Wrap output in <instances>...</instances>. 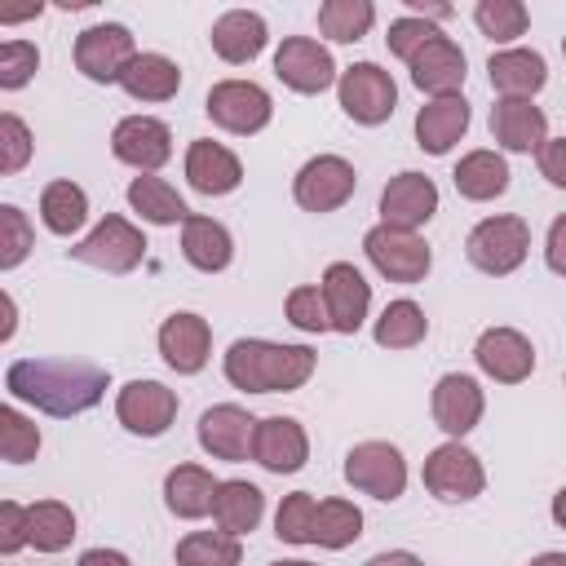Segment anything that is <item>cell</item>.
I'll return each mask as SVG.
<instances>
[{
  "label": "cell",
  "mask_w": 566,
  "mask_h": 566,
  "mask_svg": "<svg viewBox=\"0 0 566 566\" xmlns=\"http://www.w3.org/2000/svg\"><path fill=\"white\" fill-rule=\"evenodd\" d=\"M473 363L495 385H522L535 371V345L517 327H486L473 345Z\"/></svg>",
  "instance_id": "cell-18"
},
{
  "label": "cell",
  "mask_w": 566,
  "mask_h": 566,
  "mask_svg": "<svg viewBox=\"0 0 566 566\" xmlns=\"http://www.w3.org/2000/svg\"><path fill=\"white\" fill-rule=\"evenodd\" d=\"M336 102H340V111H345L354 124L376 128V124H385V119L394 115V106H398V84H394V75H389L385 66H376V62H354V66H345L340 80H336Z\"/></svg>",
  "instance_id": "cell-5"
},
{
  "label": "cell",
  "mask_w": 566,
  "mask_h": 566,
  "mask_svg": "<svg viewBox=\"0 0 566 566\" xmlns=\"http://www.w3.org/2000/svg\"><path fill=\"white\" fill-rule=\"evenodd\" d=\"M358 190V172L345 155H314L296 168L292 177V199L305 208V212H336L354 199Z\"/></svg>",
  "instance_id": "cell-7"
},
{
  "label": "cell",
  "mask_w": 566,
  "mask_h": 566,
  "mask_svg": "<svg viewBox=\"0 0 566 566\" xmlns=\"http://www.w3.org/2000/svg\"><path fill=\"white\" fill-rule=\"evenodd\" d=\"M486 75L500 97H535L548 84V62L535 49H495L486 57Z\"/></svg>",
  "instance_id": "cell-27"
},
{
  "label": "cell",
  "mask_w": 566,
  "mask_h": 566,
  "mask_svg": "<svg viewBox=\"0 0 566 566\" xmlns=\"http://www.w3.org/2000/svg\"><path fill=\"white\" fill-rule=\"evenodd\" d=\"M119 88L133 102H168L181 88V66L172 57H164V53H137L128 62V71L119 75Z\"/></svg>",
  "instance_id": "cell-33"
},
{
  "label": "cell",
  "mask_w": 566,
  "mask_h": 566,
  "mask_svg": "<svg viewBox=\"0 0 566 566\" xmlns=\"http://www.w3.org/2000/svg\"><path fill=\"white\" fill-rule=\"evenodd\" d=\"M35 66H40V49L31 40H4L0 44V88L4 93L22 88L35 75Z\"/></svg>",
  "instance_id": "cell-47"
},
{
  "label": "cell",
  "mask_w": 566,
  "mask_h": 566,
  "mask_svg": "<svg viewBox=\"0 0 566 566\" xmlns=\"http://www.w3.org/2000/svg\"><path fill=\"white\" fill-rule=\"evenodd\" d=\"M429 411H433V424H438L447 438L460 442L464 433L478 429V420H482V411H486V394H482V385H478L473 376L447 371V376H438V385H433Z\"/></svg>",
  "instance_id": "cell-17"
},
{
  "label": "cell",
  "mask_w": 566,
  "mask_h": 566,
  "mask_svg": "<svg viewBox=\"0 0 566 566\" xmlns=\"http://www.w3.org/2000/svg\"><path fill=\"white\" fill-rule=\"evenodd\" d=\"M544 261H548L553 274L566 279V212L553 217V226H548V234H544Z\"/></svg>",
  "instance_id": "cell-50"
},
{
  "label": "cell",
  "mask_w": 566,
  "mask_h": 566,
  "mask_svg": "<svg viewBox=\"0 0 566 566\" xmlns=\"http://www.w3.org/2000/svg\"><path fill=\"white\" fill-rule=\"evenodd\" d=\"M31 221L18 203H0V270H18L31 252Z\"/></svg>",
  "instance_id": "cell-43"
},
{
  "label": "cell",
  "mask_w": 566,
  "mask_h": 566,
  "mask_svg": "<svg viewBox=\"0 0 566 566\" xmlns=\"http://www.w3.org/2000/svg\"><path fill=\"white\" fill-rule=\"evenodd\" d=\"M464 133H469V102H464V93L429 97L416 111V146L424 155H447Z\"/></svg>",
  "instance_id": "cell-26"
},
{
  "label": "cell",
  "mask_w": 566,
  "mask_h": 566,
  "mask_svg": "<svg viewBox=\"0 0 566 566\" xmlns=\"http://www.w3.org/2000/svg\"><path fill=\"white\" fill-rule=\"evenodd\" d=\"M31 544V522H27V504L18 500H0V553L13 557Z\"/></svg>",
  "instance_id": "cell-48"
},
{
  "label": "cell",
  "mask_w": 566,
  "mask_h": 566,
  "mask_svg": "<svg viewBox=\"0 0 566 566\" xmlns=\"http://www.w3.org/2000/svg\"><path fill=\"white\" fill-rule=\"evenodd\" d=\"M252 460L265 469V473H296L305 469L310 460V433L301 420L292 416H265L256 424V442H252Z\"/></svg>",
  "instance_id": "cell-23"
},
{
  "label": "cell",
  "mask_w": 566,
  "mask_h": 566,
  "mask_svg": "<svg viewBox=\"0 0 566 566\" xmlns=\"http://www.w3.org/2000/svg\"><path fill=\"white\" fill-rule=\"evenodd\" d=\"M314 509H318V500L310 491L283 495L279 513H274V535L283 544H314Z\"/></svg>",
  "instance_id": "cell-41"
},
{
  "label": "cell",
  "mask_w": 566,
  "mask_h": 566,
  "mask_svg": "<svg viewBox=\"0 0 566 566\" xmlns=\"http://www.w3.org/2000/svg\"><path fill=\"white\" fill-rule=\"evenodd\" d=\"M562 53H566V35H562Z\"/></svg>",
  "instance_id": "cell-59"
},
{
  "label": "cell",
  "mask_w": 566,
  "mask_h": 566,
  "mask_svg": "<svg viewBox=\"0 0 566 566\" xmlns=\"http://www.w3.org/2000/svg\"><path fill=\"white\" fill-rule=\"evenodd\" d=\"M159 358L177 371V376H195L208 367L212 358V327L208 318L190 314V310H177L159 323Z\"/></svg>",
  "instance_id": "cell-19"
},
{
  "label": "cell",
  "mask_w": 566,
  "mask_h": 566,
  "mask_svg": "<svg viewBox=\"0 0 566 566\" xmlns=\"http://www.w3.org/2000/svg\"><path fill=\"white\" fill-rule=\"evenodd\" d=\"M243 544L226 531H190L177 539V566H239Z\"/></svg>",
  "instance_id": "cell-39"
},
{
  "label": "cell",
  "mask_w": 566,
  "mask_h": 566,
  "mask_svg": "<svg viewBox=\"0 0 566 566\" xmlns=\"http://www.w3.org/2000/svg\"><path fill=\"white\" fill-rule=\"evenodd\" d=\"M345 482L371 500H398L407 491V460L394 442H380V438H367L358 447H349L345 455Z\"/></svg>",
  "instance_id": "cell-8"
},
{
  "label": "cell",
  "mask_w": 566,
  "mask_h": 566,
  "mask_svg": "<svg viewBox=\"0 0 566 566\" xmlns=\"http://www.w3.org/2000/svg\"><path fill=\"white\" fill-rule=\"evenodd\" d=\"M283 314H287V323H292L296 332H332L327 301H323V292H318L314 283L292 287V292H287V301H283Z\"/></svg>",
  "instance_id": "cell-44"
},
{
  "label": "cell",
  "mask_w": 566,
  "mask_h": 566,
  "mask_svg": "<svg viewBox=\"0 0 566 566\" xmlns=\"http://www.w3.org/2000/svg\"><path fill=\"white\" fill-rule=\"evenodd\" d=\"M146 234L128 221V217H119V212H106L75 248H66L75 261H84V265H93V270H106V274H128V270H137L142 261H146Z\"/></svg>",
  "instance_id": "cell-4"
},
{
  "label": "cell",
  "mask_w": 566,
  "mask_h": 566,
  "mask_svg": "<svg viewBox=\"0 0 566 566\" xmlns=\"http://www.w3.org/2000/svg\"><path fill=\"white\" fill-rule=\"evenodd\" d=\"M177 389H168L164 380H128L115 394V420L137 433V438H159L168 433V424L177 420Z\"/></svg>",
  "instance_id": "cell-12"
},
{
  "label": "cell",
  "mask_w": 566,
  "mask_h": 566,
  "mask_svg": "<svg viewBox=\"0 0 566 566\" xmlns=\"http://www.w3.org/2000/svg\"><path fill=\"white\" fill-rule=\"evenodd\" d=\"M40 451V424L27 420L18 407H0V455L9 464H27Z\"/></svg>",
  "instance_id": "cell-42"
},
{
  "label": "cell",
  "mask_w": 566,
  "mask_h": 566,
  "mask_svg": "<svg viewBox=\"0 0 566 566\" xmlns=\"http://www.w3.org/2000/svg\"><path fill=\"white\" fill-rule=\"evenodd\" d=\"M203 111L217 128L234 137H252L274 119V102L256 80H217L203 97Z\"/></svg>",
  "instance_id": "cell-6"
},
{
  "label": "cell",
  "mask_w": 566,
  "mask_h": 566,
  "mask_svg": "<svg viewBox=\"0 0 566 566\" xmlns=\"http://www.w3.org/2000/svg\"><path fill=\"white\" fill-rule=\"evenodd\" d=\"M27 522H31V548L35 553H62L75 539V513L62 500L27 504Z\"/></svg>",
  "instance_id": "cell-36"
},
{
  "label": "cell",
  "mask_w": 566,
  "mask_h": 566,
  "mask_svg": "<svg viewBox=\"0 0 566 566\" xmlns=\"http://www.w3.org/2000/svg\"><path fill=\"white\" fill-rule=\"evenodd\" d=\"M111 371L88 358H18L4 371V389L44 416H80L106 398Z\"/></svg>",
  "instance_id": "cell-1"
},
{
  "label": "cell",
  "mask_w": 566,
  "mask_h": 566,
  "mask_svg": "<svg viewBox=\"0 0 566 566\" xmlns=\"http://www.w3.org/2000/svg\"><path fill=\"white\" fill-rule=\"evenodd\" d=\"M433 35H438V27H433V22H424V18H416V13H402V18H394V22H389L385 44H389V53H394V57L411 62V57H416Z\"/></svg>",
  "instance_id": "cell-46"
},
{
  "label": "cell",
  "mask_w": 566,
  "mask_h": 566,
  "mask_svg": "<svg viewBox=\"0 0 566 566\" xmlns=\"http://www.w3.org/2000/svg\"><path fill=\"white\" fill-rule=\"evenodd\" d=\"M256 416L239 402H217L199 416V447L212 455V460H226V464H243L252 460V442H256Z\"/></svg>",
  "instance_id": "cell-15"
},
{
  "label": "cell",
  "mask_w": 566,
  "mask_h": 566,
  "mask_svg": "<svg viewBox=\"0 0 566 566\" xmlns=\"http://www.w3.org/2000/svg\"><path fill=\"white\" fill-rule=\"evenodd\" d=\"M531 566H566V553H539L531 557Z\"/></svg>",
  "instance_id": "cell-57"
},
{
  "label": "cell",
  "mask_w": 566,
  "mask_h": 566,
  "mask_svg": "<svg viewBox=\"0 0 566 566\" xmlns=\"http://www.w3.org/2000/svg\"><path fill=\"white\" fill-rule=\"evenodd\" d=\"M367 566H424L416 553H407V548H385V553H376Z\"/></svg>",
  "instance_id": "cell-52"
},
{
  "label": "cell",
  "mask_w": 566,
  "mask_h": 566,
  "mask_svg": "<svg viewBox=\"0 0 566 566\" xmlns=\"http://www.w3.org/2000/svg\"><path fill=\"white\" fill-rule=\"evenodd\" d=\"M318 367V354L310 345H279L261 336H239L221 354V371L243 394H292L301 389Z\"/></svg>",
  "instance_id": "cell-2"
},
{
  "label": "cell",
  "mask_w": 566,
  "mask_h": 566,
  "mask_svg": "<svg viewBox=\"0 0 566 566\" xmlns=\"http://www.w3.org/2000/svg\"><path fill=\"white\" fill-rule=\"evenodd\" d=\"M31 150H35L31 128H27L13 111H4V115H0V172H4V177L22 172L27 159H31Z\"/></svg>",
  "instance_id": "cell-45"
},
{
  "label": "cell",
  "mask_w": 566,
  "mask_h": 566,
  "mask_svg": "<svg viewBox=\"0 0 566 566\" xmlns=\"http://www.w3.org/2000/svg\"><path fill=\"white\" fill-rule=\"evenodd\" d=\"M438 212V186L424 172H398L380 190V226L394 230H420Z\"/></svg>",
  "instance_id": "cell-20"
},
{
  "label": "cell",
  "mask_w": 566,
  "mask_h": 566,
  "mask_svg": "<svg viewBox=\"0 0 566 566\" xmlns=\"http://www.w3.org/2000/svg\"><path fill=\"white\" fill-rule=\"evenodd\" d=\"M274 75L292 88V93H323L340 80V66L332 62L327 44H318L314 35H287L274 49Z\"/></svg>",
  "instance_id": "cell-13"
},
{
  "label": "cell",
  "mask_w": 566,
  "mask_h": 566,
  "mask_svg": "<svg viewBox=\"0 0 566 566\" xmlns=\"http://www.w3.org/2000/svg\"><path fill=\"white\" fill-rule=\"evenodd\" d=\"M318 292L327 301V318H332V332L340 336H354L363 323H367V310H371V283L363 279V270L354 261H332L318 279Z\"/></svg>",
  "instance_id": "cell-16"
},
{
  "label": "cell",
  "mask_w": 566,
  "mask_h": 566,
  "mask_svg": "<svg viewBox=\"0 0 566 566\" xmlns=\"http://www.w3.org/2000/svg\"><path fill=\"white\" fill-rule=\"evenodd\" d=\"M40 221H44V230L49 234H57V239H71L84 221H88V195H84V186H75V181H49L44 190H40Z\"/></svg>",
  "instance_id": "cell-34"
},
{
  "label": "cell",
  "mask_w": 566,
  "mask_h": 566,
  "mask_svg": "<svg viewBox=\"0 0 566 566\" xmlns=\"http://www.w3.org/2000/svg\"><path fill=\"white\" fill-rule=\"evenodd\" d=\"M473 22H478V31H482L486 40L513 44L517 35H526L531 13H526L522 0H478V4H473Z\"/></svg>",
  "instance_id": "cell-40"
},
{
  "label": "cell",
  "mask_w": 566,
  "mask_h": 566,
  "mask_svg": "<svg viewBox=\"0 0 566 566\" xmlns=\"http://www.w3.org/2000/svg\"><path fill=\"white\" fill-rule=\"evenodd\" d=\"M128 208L146 226H186V217H190V208L177 195V186L164 181V177H155V172H137L128 181Z\"/></svg>",
  "instance_id": "cell-32"
},
{
  "label": "cell",
  "mask_w": 566,
  "mask_h": 566,
  "mask_svg": "<svg viewBox=\"0 0 566 566\" xmlns=\"http://www.w3.org/2000/svg\"><path fill=\"white\" fill-rule=\"evenodd\" d=\"M376 4L371 0H323L318 4V31L336 44H354L371 31Z\"/></svg>",
  "instance_id": "cell-38"
},
{
  "label": "cell",
  "mask_w": 566,
  "mask_h": 566,
  "mask_svg": "<svg viewBox=\"0 0 566 566\" xmlns=\"http://www.w3.org/2000/svg\"><path fill=\"white\" fill-rule=\"evenodd\" d=\"M75 566H133V562L119 548H84Z\"/></svg>",
  "instance_id": "cell-51"
},
{
  "label": "cell",
  "mask_w": 566,
  "mask_h": 566,
  "mask_svg": "<svg viewBox=\"0 0 566 566\" xmlns=\"http://www.w3.org/2000/svg\"><path fill=\"white\" fill-rule=\"evenodd\" d=\"M420 478H424V491L438 495V500H447V504L478 500L482 486H486V469H482V460H478L464 442H455V438L442 442V447H433V451L424 455Z\"/></svg>",
  "instance_id": "cell-9"
},
{
  "label": "cell",
  "mask_w": 566,
  "mask_h": 566,
  "mask_svg": "<svg viewBox=\"0 0 566 566\" xmlns=\"http://www.w3.org/2000/svg\"><path fill=\"white\" fill-rule=\"evenodd\" d=\"M509 177H513V172H509L504 155H500V150H486V146L460 155V164H455V172H451L460 199H469V203H491V199H500V195L509 190Z\"/></svg>",
  "instance_id": "cell-30"
},
{
  "label": "cell",
  "mask_w": 566,
  "mask_h": 566,
  "mask_svg": "<svg viewBox=\"0 0 566 566\" xmlns=\"http://www.w3.org/2000/svg\"><path fill=\"white\" fill-rule=\"evenodd\" d=\"M186 181H190V190L217 199V195L239 190L243 164H239V155H234L230 146L212 142V137H195V142L186 146Z\"/></svg>",
  "instance_id": "cell-24"
},
{
  "label": "cell",
  "mask_w": 566,
  "mask_h": 566,
  "mask_svg": "<svg viewBox=\"0 0 566 566\" xmlns=\"http://www.w3.org/2000/svg\"><path fill=\"white\" fill-rule=\"evenodd\" d=\"M208 40H212V53H217L221 62L248 66V62L261 57V49L270 44V27H265V18H261L256 9H226V13L212 22Z\"/></svg>",
  "instance_id": "cell-25"
},
{
  "label": "cell",
  "mask_w": 566,
  "mask_h": 566,
  "mask_svg": "<svg viewBox=\"0 0 566 566\" xmlns=\"http://www.w3.org/2000/svg\"><path fill=\"white\" fill-rule=\"evenodd\" d=\"M0 305H4V323H0V340H9V336H13V323H18V310H13V296H9V292L0 296Z\"/></svg>",
  "instance_id": "cell-54"
},
{
  "label": "cell",
  "mask_w": 566,
  "mask_h": 566,
  "mask_svg": "<svg viewBox=\"0 0 566 566\" xmlns=\"http://www.w3.org/2000/svg\"><path fill=\"white\" fill-rule=\"evenodd\" d=\"M535 159H539V177H548L557 190H566V137H548Z\"/></svg>",
  "instance_id": "cell-49"
},
{
  "label": "cell",
  "mask_w": 566,
  "mask_h": 566,
  "mask_svg": "<svg viewBox=\"0 0 566 566\" xmlns=\"http://www.w3.org/2000/svg\"><path fill=\"white\" fill-rule=\"evenodd\" d=\"M402 4H407V13H416V18H424V22L451 18V4H424V0H402Z\"/></svg>",
  "instance_id": "cell-53"
},
{
  "label": "cell",
  "mask_w": 566,
  "mask_h": 566,
  "mask_svg": "<svg viewBox=\"0 0 566 566\" xmlns=\"http://www.w3.org/2000/svg\"><path fill=\"white\" fill-rule=\"evenodd\" d=\"M181 256L199 270V274H221L234 261V239L217 217H199L190 212L181 226Z\"/></svg>",
  "instance_id": "cell-28"
},
{
  "label": "cell",
  "mask_w": 566,
  "mask_h": 566,
  "mask_svg": "<svg viewBox=\"0 0 566 566\" xmlns=\"http://www.w3.org/2000/svg\"><path fill=\"white\" fill-rule=\"evenodd\" d=\"M217 486H221V482L212 478V469H203V464H177V469H168V478H164V504H168L172 517L195 522V517H208V513H212Z\"/></svg>",
  "instance_id": "cell-29"
},
{
  "label": "cell",
  "mask_w": 566,
  "mask_h": 566,
  "mask_svg": "<svg viewBox=\"0 0 566 566\" xmlns=\"http://www.w3.org/2000/svg\"><path fill=\"white\" fill-rule=\"evenodd\" d=\"M371 336H376L380 349H416L429 336V318H424V310L411 296H398V301H389L380 310Z\"/></svg>",
  "instance_id": "cell-35"
},
{
  "label": "cell",
  "mask_w": 566,
  "mask_h": 566,
  "mask_svg": "<svg viewBox=\"0 0 566 566\" xmlns=\"http://www.w3.org/2000/svg\"><path fill=\"white\" fill-rule=\"evenodd\" d=\"M265 517V495L256 482H243V478H226L217 486V500H212V522L217 531L226 535H248L256 531Z\"/></svg>",
  "instance_id": "cell-31"
},
{
  "label": "cell",
  "mask_w": 566,
  "mask_h": 566,
  "mask_svg": "<svg viewBox=\"0 0 566 566\" xmlns=\"http://www.w3.org/2000/svg\"><path fill=\"white\" fill-rule=\"evenodd\" d=\"M548 513H553V522H557V526L566 531V486H562V491L553 495V504H548Z\"/></svg>",
  "instance_id": "cell-55"
},
{
  "label": "cell",
  "mask_w": 566,
  "mask_h": 566,
  "mask_svg": "<svg viewBox=\"0 0 566 566\" xmlns=\"http://www.w3.org/2000/svg\"><path fill=\"white\" fill-rule=\"evenodd\" d=\"M491 137L509 155H539L548 142V119L531 97H500L491 106Z\"/></svg>",
  "instance_id": "cell-22"
},
{
  "label": "cell",
  "mask_w": 566,
  "mask_h": 566,
  "mask_svg": "<svg viewBox=\"0 0 566 566\" xmlns=\"http://www.w3.org/2000/svg\"><path fill=\"white\" fill-rule=\"evenodd\" d=\"M363 252L376 265V274H385L389 283H420L433 265L429 243L416 230H394V226H371L363 234Z\"/></svg>",
  "instance_id": "cell-11"
},
{
  "label": "cell",
  "mask_w": 566,
  "mask_h": 566,
  "mask_svg": "<svg viewBox=\"0 0 566 566\" xmlns=\"http://www.w3.org/2000/svg\"><path fill=\"white\" fill-rule=\"evenodd\" d=\"M363 535V509L332 495V500H318L314 509V544L318 548H349L354 539Z\"/></svg>",
  "instance_id": "cell-37"
},
{
  "label": "cell",
  "mask_w": 566,
  "mask_h": 566,
  "mask_svg": "<svg viewBox=\"0 0 566 566\" xmlns=\"http://www.w3.org/2000/svg\"><path fill=\"white\" fill-rule=\"evenodd\" d=\"M111 155L137 172H159L172 159V128L155 115H124L111 128Z\"/></svg>",
  "instance_id": "cell-14"
},
{
  "label": "cell",
  "mask_w": 566,
  "mask_h": 566,
  "mask_svg": "<svg viewBox=\"0 0 566 566\" xmlns=\"http://www.w3.org/2000/svg\"><path fill=\"white\" fill-rule=\"evenodd\" d=\"M133 57H137V44L124 22H93L75 35V66L93 84H119Z\"/></svg>",
  "instance_id": "cell-10"
},
{
  "label": "cell",
  "mask_w": 566,
  "mask_h": 566,
  "mask_svg": "<svg viewBox=\"0 0 566 566\" xmlns=\"http://www.w3.org/2000/svg\"><path fill=\"white\" fill-rule=\"evenodd\" d=\"M40 9H44V4H27V9H9V13H0V22H22V18H40Z\"/></svg>",
  "instance_id": "cell-56"
},
{
  "label": "cell",
  "mask_w": 566,
  "mask_h": 566,
  "mask_svg": "<svg viewBox=\"0 0 566 566\" xmlns=\"http://www.w3.org/2000/svg\"><path fill=\"white\" fill-rule=\"evenodd\" d=\"M469 62H464V49L451 40V35H433L411 62H407V71H411V84L420 88V93H429V97H455L460 88H464V71Z\"/></svg>",
  "instance_id": "cell-21"
},
{
  "label": "cell",
  "mask_w": 566,
  "mask_h": 566,
  "mask_svg": "<svg viewBox=\"0 0 566 566\" xmlns=\"http://www.w3.org/2000/svg\"><path fill=\"white\" fill-rule=\"evenodd\" d=\"M270 566H314V562H305V557H292V562H270Z\"/></svg>",
  "instance_id": "cell-58"
},
{
  "label": "cell",
  "mask_w": 566,
  "mask_h": 566,
  "mask_svg": "<svg viewBox=\"0 0 566 566\" xmlns=\"http://www.w3.org/2000/svg\"><path fill=\"white\" fill-rule=\"evenodd\" d=\"M526 252H531V226H526L522 217H513V212L482 217V221L469 230V239H464V256H469L482 274H491V279L513 274V270L526 261Z\"/></svg>",
  "instance_id": "cell-3"
}]
</instances>
